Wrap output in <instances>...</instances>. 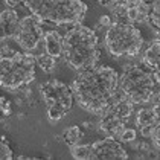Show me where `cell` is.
Listing matches in <instances>:
<instances>
[{"instance_id":"7","label":"cell","mask_w":160,"mask_h":160,"mask_svg":"<svg viewBox=\"0 0 160 160\" xmlns=\"http://www.w3.org/2000/svg\"><path fill=\"white\" fill-rule=\"evenodd\" d=\"M87 5L82 0H52L35 15L41 22L53 25H79L87 14Z\"/></svg>"},{"instance_id":"25","label":"cell","mask_w":160,"mask_h":160,"mask_svg":"<svg viewBox=\"0 0 160 160\" xmlns=\"http://www.w3.org/2000/svg\"><path fill=\"white\" fill-rule=\"evenodd\" d=\"M154 127H156V125H147V127H142V128H140L142 136H143V137H151L152 131H154Z\"/></svg>"},{"instance_id":"22","label":"cell","mask_w":160,"mask_h":160,"mask_svg":"<svg viewBox=\"0 0 160 160\" xmlns=\"http://www.w3.org/2000/svg\"><path fill=\"white\" fill-rule=\"evenodd\" d=\"M125 17L128 18V22H130V23H136V22H137L139 14H137V8H136L134 3H130V6H128V9H127V15H125Z\"/></svg>"},{"instance_id":"29","label":"cell","mask_w":160,"mask_h":160,"mask_svg":"<svg viewBox=\"0 0 160 160\" xmlns=\"http://www.w3.org/2000/svg\"><path fill=\"white\" fill-rule=\"evenodd\" d=\"M157 87H159V88L156 90V95H154V96H156V98L159 99V104H160V84H159V86H157Z\"/></svg>"},{"instance_id":"2","label":"cell","mask_w":160,"mask_h":160,"mask_svg":"<svg viewBox=\"0 0 160 160\" xmlns=\"http://www.w3.org/2000/svg\"><path fill=\"white\" fill-rule=\"evenodd\" d=\"M62 55L67 64L78 72L95 67L101 57L95 31L84 25H75L64 35Z\"/></svg>"},{"instance_id":"11","label":"cell","mask_w":160,"mask_h":160,"mask_svg":"<svg viewBox=\"0 0 160 160\" xmlns=\"http://www.w3.org/2000/svg\"><path fill=\"white\" fill-rule=\"evenodd\" d=\"M18 14L14 9L8 8L0 12V31H2V41H6L9 38H15V34L20 26Z\"/></svg>"},{"instance_id":"20","label":"cell","mask_w":160,"mask_h":160,"mask_svg":"<svg viewBox=\"0 0 160 160\" xmlns=\"http://www.w3.org/2000/svg\"><path fill=\"white\" fill-rule=\"evenodd\" d=\"M0 157L5 160H11L12 159V151L9 148V143L6 140L5 136H2V147H0Z\"/></svg>"},{"instance_id":"16","label":"cell","mask_w":160,"mask_h":160,"mask_svg":"<svg viewBox=\"0 0 160 160\" xmlns=\"http://www.w3.org/2000/svg\"><path fill=\"white\" fill-rule=\"evenodd\" d=\"M81 137H82V131H81L79 127H69V128H66L64 133H62V139H64V142H66L69 147L79 143Z\"/></svg>"},{"instance_id":"27","label":"cell","mask_w":160,"mask_h":160,"mask_svg":"<svg viewBox=\"0 0 160 160\" xmlns=\"http://www.w3.org/2000/svg\"><path fill=\"white\" fill-rule=\"evenodd\" d=\"M99 5H102V6H107V8H111L114 3H116V0H98Z\"/></svg>"},{"instance_id":"13","label":"cell","mask_w":160,"mask_h":160,"mask_svg":"<svg viewBox=\"0 0 160 160\" xmlns=\"http://www.w3.org/2000/svg\"><path fill=\"white\" fill-rule=\"evenodd\" d=\"M142 62L148 69H151L152 72H159L160 70V40L151 41V44L143 52Z\"/></svg>"},{"instance_id":"9","label":"cell","mask_w":160,"mask_h":160,"mask_svg":"<svg viewBox=\"0 0 160 160\" xmlns=\"http://www.w3.org/2000/svg\"><path fill=\"white\" fill-rule=\"evenodd\" d=\"M44 38V32L41 29V20L35 15H26L20 20L18 31L15 34V41L25 52L37 49L40 41Z\"/></svg>"},{"instance_id":"10","label":"cell","mask_w":160,"mask_h":160,"mask_svg":"<svg viewBox=\"0 0 160 160\" xmlns=\"http://www.w3.org/2000/svg\"><path fill=\"white\" fill-rule=\"evenodd\" d=\"M92 159H128V152L113 136H108L92 143Z\"/></svg>"},{"instance_id":"8","label":"cell","mask_w":160,"mask_h":160,"mask_svg":"<svg viewBox=\"0 0 160 160\" xmlns=\"http://www.w3.org/2000/svg\"><path fill=\"white\" fill-rule=\"evenodd\" d=\"M133 105L134 104L121 90L116 92L110 105L99 114V128L110 136H121L125 123L133 113Z\"/></svg>"},{"instance_id":"17","label":"cell","mask_w":160,"mask_h":160,"mask_svg":"<svg viewBox=\"0 0 160 160\" xmlns=\"http://www.w3.org/2000/svg\"><path fill=\"white\" fill-rule=\"evenodd\" d=\"M70 156L78 160L92 159V145H72L70 147Z\"/></svg>"},{"instance_id":"5","label":"cell","mask_w":160,"mask_h":160,"mask_svg":"<svg viewBox=\"0 0 160 160\" xmlns=\"http://www.w3.org/2000/svg\"><path fill=\"white\" fill-rule=\"evenodd\" d=\"M142 44V34L131 23L114 22L105 32V48L113 57H136Z\"/></svg>"},{"instance_id":"18","label":"cell","mask_w":160,"mask_h":160,"mask_svg":"<svg viewBox=\"0 0 160 160\" xmlns=\"http://www.w3.org/2000/svg\"><path fill=\"white\" fill-rule=\"evenodd\" d=\"M148 22L151 23L152 28H156L157 31H160V0H154L149 9V17Z\"/></svg>"},{"instance_id":"23","label":"cell","mask_w":160,"mask_h":160,"mask_svg":"<svg viewBox=\"0 0 160 160\" xmlns=\"http://www.w3.org/2000/svg\"><path fill=\"white\" fill-rule=\"evenodd\" d=\"M151 139H152V143H154L156 149L160 151V121L156 123L154 131H152V134H151Z\"/></svg>"},{"instance_id":"3","label":"cell","mask_w":160,"mask_h":160,"mask_svg":"<svg viewBox=\"0 0 160 160\" xmlns=\"http://www.w3.org/2000/svg\"><path fill=\"white\" fill-rule=\"evenodd\" d=\"M37 57L28 52H15L11 57H2L0 84L6 90H18L35 79Z\"/></svg>"},{"instance_id":"12","label":"cell","mask_w":160,"mask_h":160,"mask_svg":"<svg viewBox=\"0 0 160 160\" xmlns=\"http://www.w3.org/2000/svg\"><path fill=\"white\" fill-rule=\"evenodd\" d=\"M44 48L46 53L52 55L53 58H60L64 49V37L57 31H48L44 32Z\"/></svg>"},{"instance_id":"28","label":"cell","mask_w":160,"mask_h":160,"mask_svg":"<svg viewBox=\"0 0 160 160\" xmlns=\"http://www.w3.org/2000/svg\"><path fill=\"white\" fill-rule=\"evenodd\" d=\"M137 2L142 3V5H145V6H148V8H151V5H152L154 0H137Z\"/></svg>"},{"instance_id":"4","label":"cell","mask_w":160,"mask_h":160,"mask_svg":"<svg viewBox=\"0 0 160 160\" xmlns=\"http://www.w3.org/2000/svg\"><path fill=\"white\" fill-rule=\"evenodd\" d=\"M119 90L133 104H147L154 98L157 84L152 73L139 66H130L119 78Z\"/></svg>"},{"instance_id":"24","label":"cell","mask_w":160,"mask_h":160,"mask_svg":"<svg viewBox=\"0 0 160 160\" xmlns=\"http://www.w3.org/2000/svg\"><path fill=\"white\" fill-rule=\"evenodd\" d=\"M0 107H2V111H3L5 116L11 114V102L6 98H0Z\"/></svg>"},{"instance_id":"6","label":"cell","mask_w":160,"mask_h":160,"mask_svg":"<svg viewBox=\"0 0 160 160\" xmlns=\"http://www.w3.org/2000/svg\"><path fill=\"white\" fill-rule=\"evenodd\" d=\"M40 93L44 99L48 119L49 122L55 123L62 119L73 105V90L72 87L64 84L58 79H50L40 86Z\"/></svg>"},{"instance_id":"26","label":"cell","mask_w":160,"mask_h":160,"mask_svg":"<svg viewBox=\"0 0 160 160\" xmlns=\"http://www.w3.org/2000/svg\"><path fill=\"white\" fill-rule=\"evenodd\" d=\"M111 25V18L108 15H102L99 18V26H110Z\"/></svg>"},{"instance_id":"15","label":"cell","mask_w":160,"mask_h":160,"mask_svg":"<svg viewBox=\"0 0 160 160\" xmlns=\"http://www.w3.org/2000/svg\"><path fill=\"white\" fill-rule=\"evenodd\" d=\"M5 2H6V5H8L9 8H15V6L22 5V6L28 8V9L32 12V15H37L52 0H5Z\"/></svg>"},{"instance_id":"21","label":"cell","mask_w":160,"mask_h":160,"mask_svg":"<svg viewBox=\"0 0 160 160\" xmlns=\"http://www.w3.org/2000/svg\"><path fill=\"white\" fill-rule=\"evenodd\" d=\"M119 139H121L122 142H134L136 140V131L131 130V128H123L121 136H119Z\"/></svg>"},{"instance_id":"19","label":"cell","mask_w":160,"mask_h":160,"mask_svg":"<svg viewBox=\"0 0 160 160\" xmlns=\"http://www.w3.org/2000/svg\"><path fill=\"white\" fill-rule=\"evenodd\" d=\"M37 62L44 72L49 73V72H52V70L55 69V66H57V58H53V57L49 55V53H44V55H38Z\"/></svg>"},{"instance_id":"1","label":"cell","mask_w":160,"mask_h":160,"mask_svg":"<svg viewBox=\"0 0 160 160\" xmlns=\"http://www.w3.org/2000/svg\"><path fill=\"white\" fill-rule=\"evenodd\" d=\"M119 88V75L110 66L82 70L72 82L75 99L82 110L101 114L113 101Z\"/></svg>"},{"instance_id":"14","label":"cell","mask_w":160,"mask_h":160,"mask_svg":"<svg viewBox=\"0 0 160 160\" xmlns=\"http://www.w3.org/2000/svg\"><path fill=\"white\" fill-rule=\"evenodd\" d=\"M160 121V113H159V105L152 107V108H143L139 110L137 116H136V123L137 127H147V125H156Z\"/></svg>"}]
</instances>
